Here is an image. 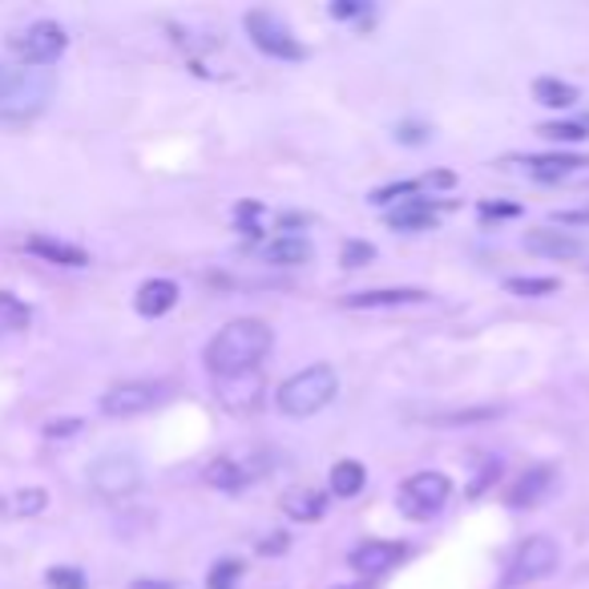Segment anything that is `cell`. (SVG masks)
<instances>
[{
  "instance_id": "obj_36",
  "label": "cell",
  "mask_w": 589,
  "mask_h": 589,
  "mask_svg": "<svg viewBox=\"0 0 589 589\" xmlns=\"http://www.w3.org/2000/svg\"><path fill=\"white\" fill-rule=\"evenodd\" d=\"M356 13H363V4H356V0H344V4H332V16H356Z\"/></svg>"
},
{
  "instance_id": "obj_40",
  "label": "cell",
  "mask_w": 589,
  "mask_h": 589,
  "mask_svg": "<svg viewBox=\"0 0 589 589\" xmlns=\"http://www.w3.org/2000/svg\"><path fill=\"white\" fill-rule=\"evenodd\" d=\"M4 81H9V69H4V65H0V85H4Z\"/></svg>"
},
{
  "instance_id": "obj_10",
  "label": "cell",
  "mask_w": 589,
  "mask_h": 589,
  "mask_svg": "<svg viewBox=\"0 0 589 589\" xmlns=\"http://www.w3.org/2000/svg\"><path fill=\"white\" fill-rule=\"evenodd\" d=\"M404 557H408V545H404V541H360V545L351 550L348 565L363 577H380V574H388L392 565H400Z\"/></svg>"
},
{
  "instance_id": "obj_12",
  "label": "cell",
  "mask_w": 589,
  "mask_h": 589,
  "mask_svg": "<svg viewBox=\"0 0 589 589\" xmlns=\"http://www.w3.org/2000/svg\"><path fill=\"white\" fill-rule=\"evenodd\" d=\"M429 294L420 287H375V291H356L344 299L351 311H375V308H404V303H424Z\"/></svg>"
},
{
  "instance_id": "obj_16",
  "label": "cell",
  "mask_w": 589,
  "mask_h": 589,
  "mask_svg": "<svg viewBox=\"0 0 589 589\" xmlns=\"http://www.w3.org/2000/svg\"><path fill=\"white\" fill-rule=\"evenodd\" d=\"M436 215H441V206H432L424 199H408L400 211H392L388 215V227L392 230H432L436 227Z\"/></svg>"
},
{
  "instance_id": "obj_38",
  "label": "cell",
  "mask_w": 589,
  "mask_h": 589,
  "mask_svg": "<svg viewBox=\"0 0 589 589\" xmlns=\"http://www.w3.org/2000/svg\"><path fill=\"white\" fill-rule=\"evenodd\" d=\"M553 223H589V211H577V215H553Z\"/></svg>"
},
{
  "instance_id": "obj_32",
  "label": "cell",
  "mask_w": 589,
  "mask_h": 589,
  "mask_svg": "<svg viewBox=\"0 0 589 589\" xmlns=\"http://www.w3.org/2000/svg\"><path fill=\"white\" fill-rule=\"evenodd\" d=\"M412 190H416V182H400V187H384V190H375L372 202H375V206H388L392 199H400V194H412Z\"/></svg>"
},
{
  "instance_id": "obj_4",
  "label": "cell",
  "mask_w": 589,
  "mask_h": 589,
  "mask_svg": "<svg viewBox=\"0 0 589 589\" xmlns=\"http://www.w3.org/2000/svg\"><path fill=\"white\" fill-rule=\"evenodd\" d=\"M65 45L69 37L57 21H37V25H28L9 37V49H13V53L21 57V65L28 69H45L49 61H57V57L65 53Z\"/></svg>"
},
{
  "instance_id": "obj_15",
  "label": "cell",
  "mask_w": 589,
  "mask_h": 589,
  "mask_svg": "<svg viewBox=\"0 0 589 589\" xmlns=\"http://www.w3.org/2000/svg\"><path fill=\"white\" fill-rule=\"evenodd\" d=\"M28 251L37 259H45V263H57V267H85L89 263V255L81 251V247H73V242H57V239H45V235H33V239L25 242Z\"/></svg>"
},
{
  "instance_id": "obj_20",
  "label": "cell",
  "mask_w": 589,
  "mask_h": 589,
  "mask_svg": "<svg viewBox=\"0 0 589 589\" xmlns=\"http://www.w3.org/2000/svg\"><path fill=\"white\" fill-rule=\"evenodd\" d=\"M315 255V247L308 239H299V235H287V239H275L263 247V259L267 263H279V267H294V263H311Z\"/></svg>"
},
{
  "instance_id": "obj_25",
  "label": "cell",
  "mask_w": 589,
  "mask_h": 589,
  "mask_svg": "<svg viewBox=\"0 0 589 589\" xmlns=\"http://www.w3.org/2000/svg\"><path fill=\"white\" fill-rule=\"evenodd\" d=\"M242 565L239 562H218L206 577V589H239Z\"/></svg>"
},
{
  "instance_id": "obj_18",
  "label": "cell",
  "mask_w": 589,
  "mask_h": 589,
  "mask_svg": "<svg viewBox=\"0 0 589 589\" xmlns=\"http://www.w3.org/2000/svg\"><path fill=\"white\" fill-rule=\"evenodd\" d=\"M525 247L537 251V255H550V259H577L581 255V242L562 235V230H533L525 235Z\"/></svg>"
},
{
  "instance_id": "obj_27",
  "label": "cell",
  "mask_w": 589,
  "mask_h": 589,
  "mask_svg": "<svg viewBox=\"0 0 589 589\" xmlns=\"http://www.w3.org/2000/svg\"><path fill=\"white\" fill-rule=\"evenodd\" d=\"M45 581L53 589H85V574H81V569H69V565H53V569L45 574Z\"/></svg>"
},
{
  "instance_id": "obj_24",
  "label": "cell",
  "mask_w": 589,
  "mask_h": 589,
  "mask_svg": "<svg viewBox=\"0 0 589 589\" xmlns=\"http://www.w3.org/2000/svg\"><path fill=\"white\" fill-rule=\"evenodd\" d=\"M363 465H356V460H339L332 469V493L335 496H356L363 489Z\"/></svg>"
},
{
  "instance_id": "obj_6",
  "label": "cell",
  "mask_w": 589,
  "mask_h": 589,
  "mask_svg": "<svg viewBox=\"0 0 589 589\" xmlns=\"http://www.w3.org/2000/svg\"><path fill=\"white\" fill-rule=\"evenodd\" d=\"M562 562V550H557V541L545 533L529 537L517 545L513 553V565H509V586H529V581H541V577H550Z\"/></svg>"
},
{
  "instance_id": "obj_13",
  "label": "cell",
  "mask_w": 589,
  "mask_h": 589,
  "mask_svg": "<svg viewBox=\"0 0 589 589\" xmlns=\"http://www.w3.org/2000/svg\"><path fill=\"white\" fill-rule=\"evenodd\" d=\"M178 303V283L170 279H149L137 287L134 294V308L137 315H146V320H158V315H166V311Z\"/></svg>"
},
{
  "instance_id": "obj_1",
  "label": "cell",
  "mask_w": 589,
  "mask_h": 589,
  "mask_svg": "<svg viewBox=\"0 0 589 589\" xmlns=\"http://www.w3.org/2000/svg\"><path fill=\"white\" fill-rule=\"evenodd\" d=\"M275 332L263 320H235L206 344V368L218 380H235V375H251L259 363L267 360Z\"/></svg>"
},
{
  "instance_id": "obj_8",
  "label": "cell",
  "mask_w": 589,
  "mask_h": 589,
  "mask_svg": "<svg viewBox=\"0 0 589 589\" xmlns=\"http://www.w3.org/2000/svg\"><path fill=\"white\" fill-rule=\"evenodd\" d=\"M247 33H251V40H255L267 57H279V61H303V57H308V49L291 37V28L283 25L275 13L255 9V13L247 16Z\"/></svg>"
},
{
  "instance_id": "obj_14",
  "label": "cell",
  "mask_w": 589,
  "mask_h": 589,
  "mask_svg": "<svg viewBox=\"0 0 589 589\" xmlns=\"http://www.w3.org/2000/svg\"><path fill=\"white\" fill-rule=\"evenodd\" d=\"M251 477H255V469H251V465H239L235 456H218V460L206 465V484H215L223 493H242V489L251 484Z\"/></svg>"
},
{
  "instance_id": "obj_37",
  "label": "cell",
  "mask_w": 589,
  "mask_h": 589,
  "mask_svg": "<svg viewBox=\"0 0 589 589\" xmlns=\"http://www.w3.org/2000/svg\"><path fill=\"white\" fill-rule=\"evenodd\" d=\"M130 589H175L170 581H154V577H146V581H134Z\"/></svg>"
},
{
  "instance_id": "obj_3",
  "label": "cell",
  "mask_w": 589,
  "mask_h": 589,
  "mask_svg": "<svg viewBox=\"0 0 589 589\" xmlns=\"http://www.w3.org/2000/svg\"><path fill=\"white\" fill-rule=\"evenodd\" d=\"M53 94V77L49 69H21L9 73V81L0 85V121H28L37 118L45 101Z\"/></svg>"
},
{
  "instance_id": "obj_9",
  "label": "cell",
  "mask_w": 589,
  "mask_h": 589,
  "mask_svg": "<svg viewBox=\"0 0 589 589\" xmlns=\"http://www.w3.org/2000/svg\"><path fill=\"white\" fill-rule=\"evenodd\" d=\"M161 400V384H113V388L101 396V412L113 416V420H125V416H142L149 412L154 404Z\"/></svg>"
},
{
  "instance_id": "obj_31",
  "label": "cell",
  "mask_w": 589,
  "mask_h": 589,
  "mask_svg": "<svg viewBox=\"0 0 589 589\" xmlns=\"http://www.w3.org/2000/svg\"><path fill=\"white\" fill-rule=\"evenodd\" d=\"M521 211L513 206V202H481V218L484 223H493V218H517Z\"/></svg>"
},
{
  "instance_id": "obj_11",
  "label": "cell",
  "mask_w": 589,
  "mask_h": 589,
  "mask_svg": "<svg viewBox=\"0 0 589 589\" xmlns=\"http://www.w3.org/2000/svg\"><path fill=\"white\" fill-rule=\"evenodd\" d=\"M553 481H557V472L550 465H537V469L521 472V481L505 493V501H509L513 509H533V505H541L553 493Z\"/></svg>"
},
{
  "instance_id": "obj_5",
  "label": "cell",
  "mask_w": 589,
  "mask_h": 589,
  "mask_svg": "<svg viewBox=\"0 0 589 589\" xmlns=\"http://www.w3.org/2000/svg\"><path fill=\"white\" fill-rule=\"evenodd\" d=\"M453 496V481L444 472H416L400 484V509L412 521H429L432 513H441Z\"/></svg>"
},
{
  "instance_id": "obj_26",
  "label": "cell",
  "mask_w": 589,
  "mask_h": 589,
  "mask_svg": "<svg viewBox=\"0 0 589 589\" xmlns=\"http://www.w3.org/2000/svg\"><path fill=\"white\" fill-rule=\"evenodd\" d=\"M541 134L550 137V142H581L586 125H577V121H550V125H541Z\"/></svg>"
},
{
  "instance_id": "obj_17",
  "label": "cell",
  "mask_w": 589,
  "mask_h": 589,
  "mask_svg": "<svg viewBox=\"0 0 589 589\" xmlns=\"http://www.w3.org/2000/svg\"><path fill=\"white\" fill-rule=\"evenodd\" d=\"M323 509H327L323 493H315V489H308V484H299V489H291V493H283V513H287L291 521H320Z\"/></svg>"
},
{
  "instance_id": "obj_30",
  "label": "cell",
  "mask_w": 589,
  "mask_h": 589,
  "mask_svg": "<svg viewBox=\"0 0 589 589\" xmlns=\"http://www.w3.org/2000/svg\"><path fill=\"white\" fill-rule=\"evenodd\" d=\"M496 477H501V460H496V456H489V460H484V469L477 472V481H472L469 493H472V496H481L484 489H489V484L496 481Z\"/></svg>"
},
{
  "instance_id": "obj_2",
  "label": "cell",
  "mask_w": 589,
  "mask_h": 589,
  "mask_svg": "<svg viewBox=\"0 0 589 589\" xmlns=\"http://www.w3.org/2000/svg\"><path fill=\"white\" fill-rule=\"evenodd\" d=\"M335 392H339V380L327 363H315V368H303V372H294L291 380H283L279 388V408L294 420H308V416L323 412L327 404L335 400Z\"/></svg>"
},
{
  "instance_id": "obj_29",
  "label": "cell",
  "mask_w": 589,
  "mask_h": 589,
  "mask_svg": "<svg viewBox=\"0 0 589 589\" xmlns=\"http://www.w3.org/2000/svg\"><path fill=\"white\" fill-rule=\"evenodd\" d=\"M372 259H375L372 242H348V247H344V267H368Z\"/></svg>"
},
{
  "instance_id": "obj_22",
  "label": "cell",
  "mask_w": 589,
  "mask_h": 589,
  "mask_svg": "<svg viewBox=\"0 0 589 589\" xmlns=\"http://www.w3.org/2000/svg\"><path fill=\"white\" fill-rule=\"evenodd\" d=\"M28 323H33V311H28L13 291H0V339L25 332Z\"/></svg>"
},
{
  "instance_id": "obj_33",
  "label": "cell",
  "mask_w": 589,
  "mask_h": 589,
  "mask_svg": "<svg viewBox=\"0 0 589 589\" xmlns=\"http://www.w3.org/2000/svg\"><path fill=\"white\" fill-rule=\"evenodd\" d=\"M73 432H81L77 416H65V420H53V424H45V436H73Z\"/></svg>"
},
{
  "instance_id": "obj_19",
  "label": "cell",
  "mask_w": 589,
  "mask_h": 589,
  "mask_svg": "<svg viewBox=\"0 0 589 589\" xmlns=\"http://www.w3.org/2000/svg\"><path fill=\"white\" fill-rule=\"evenodd\" d=\"M589 166V158H577V154H545V158H529V175L537 182H562L569 178L574 170Z\"/></svg>"
},
{
  "instance_id": "obj_28",
  "label": "cell",
  "mask_w": 589,
  "mask_h": 589,
  "mask_svg": "<svg viewBox=\"0 0 589 589\" xmlns=\"http://www.w3.org/2000/svg\"><path fill=\"white\" fill-rule=\"evenodd\" d=\"M557 287H562L557 279H509L513 294H533V299H541V294H553Z\"/></svg>"
},
{
  "instance_id": "obj_39",
  "label": "cell",
  "mask_w": 589,
  "mask_h": 589,
  "mask_svg": "<svg viewBox=\"0 0 589 589\" xmlns=\"http://www.w3.org/2000/svg\"><path fill=\"white\" fill-rule=\"evenodd\" d=\"M335 589H368L363 581H344V586H335Z\"/></svg>"
},
{
  "instance_id": "obj_21",
  "label": "cell",
  "mask_w": 589,
  "mask_h": 589,
  "mask_svg": "<svg viewBox=\"0 0 589 589\" xmlns=\"http://www.w3.org/2000/svg\"><path fill=\"white\" fill-rule=\"evenodd\" d=\"M45 505H49L45 489H16V493H9L4 501H0V513L21 521V517H37Z\"/></svg>"
},
{
  "instance_id": "obj_7",
  "label": "cell",
  "mask_w": 589,
  "mask_h": 589,
  "mask_svg": "<svg viewBox=\"0 0 589 589\" xmlns=\"http://www.w3.org/2000/svg\"><path fill=\"white\" fill-rule=\"evenodd\" d=\"M89 484L101 496H130L142 484V465L130 453H106L89 465Z\"/></svg>"
},
{
  "instance_id": "obj_34",
  "label": "cell",
  "mask_w": 589,
  "mask_h": 589,
  "mask_svg": "<svg viewBox=\"0 0 589 589\" xmlns=\"http://www.w3.org/2000/svg\"><path fill=\"white\" fill-rule=\"evenodd\" d=\"M396 137H400V142H408V146H420V142H424V125H416V121H408V125H400V130H396Z\"/></svg>"
},
{
  "instance_id": "obj_35",
  "label": "cell",
  "mask_w": 589,
  "mask_h": 589,
  "mask_svg": "<svg viewBox=\"0 0 589 589\" xmlns=\"http://www.w3.org/2000/svg\"><path fill=\"white\" fill-rule=\"evenodd\" d=\"M283 545H287V537H283V533H271V537H263L259 553H283Z\"/></svg>"
},
{
  "instance_id": "obj_23",
  "label": "cell",
  "mask_w": 589,
  "mask_h": 589,
  "mask_svg": "<svg viewBox=\"0 0 589 589\" xmlns=\"http://www.w3.org/2000/svg\"><path fill=\"white\" fill-rule=\"evenodd\" d=\"M533 97L541 101V106L565 109V106H574V101H577V89H574V85H565V81H557V77H541L533 85Z\"/></svg>"
}]
</instances>
